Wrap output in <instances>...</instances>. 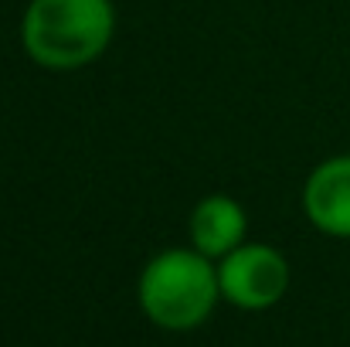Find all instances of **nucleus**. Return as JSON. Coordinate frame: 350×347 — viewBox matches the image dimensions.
I'll return each instance as SVG.
<instances>
[{
	"label": "nucleus",
	"instance_id": "1",
	"mask_svg": "<svg viewBox=\"0 0 350 347\" xmlns=\"http://www.w3.org/2000/svg\"><path fill=\"white\" fill-rule=\"evenodd\" d=\"M113 34V0H31L21 17L24 55L48 72L92 65L109 48Z\"/></svg>",
	"mask_w": 350,
	"mask_h": 347
},
{
	"label": "nucleus",
	"instance_id": "5",
	"mask_svg": "<svg viewBox=\"0 0 350 347\" xmlns=\"http://www.w3.org/2000/svg\"><path fill=\"white\" fill-rule=\"evenodd\" d=\"M191 245L208 255V259H225L234 252L245 235H248V215L245 208L228 194H208L204 201L194 205L191 222H187Z\"/></svg>",
	"mask_w": 350,
	"mask_h": 347
},
{
	"label": "nucleus",
	"instance_id": "3",
	"mask_svg": "<svg viewBox=\"0 0 350 347\" xmlns=\"http://www.w3.org/2000/svg\"><path fill=\"white\" fill-rule=\"evenodd\" d=\"M221 300L238 310H269L289 290V262L265 242H241L234 252L218 259Z\"/></svg>",
	"mask_w": 350,
	"mask_h": 347
},
{
	"label": "nucleus",
	"instance_id": "4",
	"mask_svg": "<svg viewBox=\"0 0 350 347\" xmlns=\"http://www.w3.org/2000/svg\"><path fill=\"white\" fill-rule=\"evenodd\" d=\"M310 225L330 238H350V153L317 164L303 188Z\"/></svg>",
	"mask_w": 350,
	"mask_h": 347
},
{
	"label": "nucleus",
	"instance_id": "2",
	"mask_svg": "<svg viewBox=\"0 0 350 347\" xmlns=\"http://www.w3.org/2000/svg\"><path fill=\"white\" fill-rule=\"evenodd\" d=\"M143 317L160 331H198L221 300L215 259L191 248H167L153 255L136 283Z\"/></svg>",
	"mask_w": 350,
	"mask_h": 347
}]
</instances>
